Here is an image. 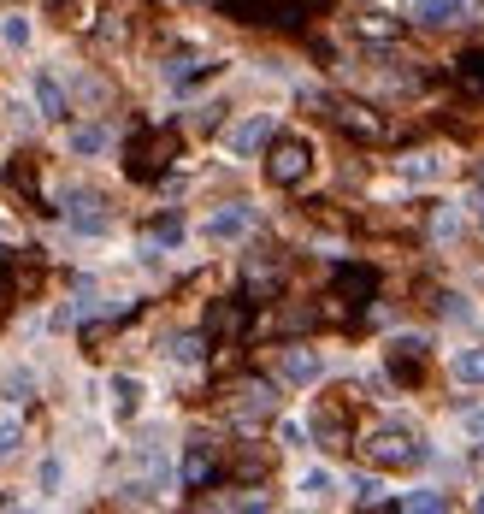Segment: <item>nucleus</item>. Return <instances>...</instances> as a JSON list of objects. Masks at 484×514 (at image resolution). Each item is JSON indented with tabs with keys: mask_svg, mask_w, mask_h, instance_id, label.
Listing matches in <instances>:
<instances>
[{
	"mask_svg": "<svg viewBox=\"0 0 484 514\" xmlns=\"http://www.w3.org/2000/svg\"><path fill=\"white\" fill-rule=\"evenodd\" d=\"M6 184H12V195H24V201L42 207V184H36V160H30V154H18V160L6 166Z\"/></svg>",
	"mask_w": 484,
	"mask_h": 514,
	"instance_id": "6ab92c4d",
	"label": "nucleus"
},
{
	"mask_svg": "<svg viewBox=\"0 0 484 514\" xmlns=\"http://www.w3.org/2000/svg\"><path fill=\"white\" fill-rule=\"evenodd\" d=\"M455 83H461L467 95H484V48H467V54L455 60Z\"/></svg>",
	"mask_w": 484,
	"mask_h": 514,
	"instance_id": "4be33fe9",
	"label": "nucleus"
},
{
	"mask_svg": "<svg viewBox=\"0 0 484 514\" xmlns=\"http://www.w3.org/2000/svg\"><path fill=\"white\" fill-rule=\"evenodd\" d=\"M113 408H119V414H136V408H142V379L119 373V379H113Z\"/></svg>",
	"mask_w": 484,
	"mask_h": 514,
	"instance_id": "5701e85b",
	"label": "nucleus"
},
{
	"mask_svg": "<svg viewBox=\"0 0 484 514\" xmlns=\"http://www.w3.org/2000/svg\"><path fill=\"white\" fill-rule=\"evenodd\" d=\"M0 36H6V42H12V48H24V42H30V24H24V18H18V12H12V18H6V24H0Z\"/></svg>",
	"mask_w": 484,
	"mask_h": 514,
	"instance_id": "c756f323",
	"label": "nucleus"
},
{
	"mask_svg": "<svg viewBox=\"0 0 484 514\" xmlns=\"http://www.w3.org/2000/svg\"><path fill=\"white\" fill-rule=\"evenodd\" d=\"M65 225H71L77 237H107V231H113V213H107V201L95 190H71L65 195Z\"/></svg>",
	"mask_w": 484,
	"mask_h": 514,
	"instance_id": "423d86ee",
	"label": "nucleus"
},
{
	"mask_svg": "<svg viewBox=\"0 0 484 514\" xmlns=\"http://www.w3.org/2000/svg\"><path fill=\"white\" fill-rule=\"evenodd\" d=\"M201 343H207V337H195V331L172 337V361H201Z\"/></svg>",
	"mask_w": 484,
	"mask_h": 514,
	"instance_id": "c85d7f7f",
	"label": "nucleus"
},
{
	"mask_svg": "<svg viewBox=\"0 0 484 514\" xmlns=\"http://www.w3.org/2000/svg\"><path fill=\"white\" fill-rule=\"evenodd\" d=\"M461 426H467L473 438H484V408H467V414H461Z\"/></svg>",
	"mask_w": 484,
	"mask_h": 514,
	"instance_id": "4c0bfd02",
	"label": "nucleus"
},
{
	"mask_svg": "<svg viewBox=\"0 0 484 514\" xmlns=\"http://www.w3.org/2000/svg\"><path fill=\"white\" fill-rule=\"evenodd\" d=\"M18 450V420H6V426H0V455H12Z\"/></svg>",
	"mask_w": 484,
	"mask_h": 514,
	"instance_id": "e433bc0d",
	"label": "nucleus"
},
{
	"mask_svg": "<svg viewBox=\"0 0 484 514\" xmlns=\"http://www.w3.org/2000/svg\"><path fill=\"white\" fill-rule=\"evenodd\" d=\"M172 160H178V130L142 125L130 142H124V172H130L136 184H154L160 172H172Z\"/></svg>",
	"mask_w": 484,
	"mask_h": 514,
	"instance_id": "f257e3e1",
	"label": "nucleus"
},
{
	"mask_svg": "<svg viewBox=\"0 0 484 514\" xmlns=\"http://www.w3.org/2000/svg\"><path fill=\"white\" fill-rule=\"evenodd\" d=\"M337 296H343L349 308H366V302L378 296V272H372V266H337Z\"/></svg>",
	"mask_w": 484,
	"mask_h": 514,
	"instance_id": "ddd939ff",
	"label": "nucleus"
},
{
	"mask_svg": "<svg viewBox=\"0 0 484 514\" xmlns=\"http://www.w3.org/2000/svg\"><path fill=\"white\" fill-rule=\"evenodd\" d=\"M213 479H219V444H213V438H195L189 455H183V485H189V491H207Z\"/></svg>",
	"mask_w": 484,
	"mask_h": 514,
	"instance_id": "9d476101",
	"label": "nucleus"
},
{
	"mask_svg": "<svg viewBox=\"0 0 484 514\" xmlns=\"http://www.w3.org/2000/svg\"><path fill=\"white\" fill-rule=\"evenodd\" d=\"M278 414V385L272 379H242L237 385V420L242 426H260Z\"/></svg>",
	"mask_w": 484,
	"mask_h": 514,
	"instance_id": "0eeeda50",
	"label": "nucleus"
},
{
	"mask_svg": "<svg viewBox=\"0 0 484 514\" xmlns=\"http://www.w3.org/2000/svg\"><path fill=\"white\" fill-rule=\"evenodd\" d=\"M473 219H479V231H484V195H479V201H473Z\"/></svg>",
	"mask_w": 484,
	"mask_h": 514,
	"instance_id": "58836bf2",
	"label": "nucleus"
},
{
	"mask_svg": "<svg viewBox=\"0 0 484 514\" xmlns=\"http://www.w3.org/2000/svg\"><path fill=\"white\" fill-rule=\"evenodd\" d=\"M396 509H414V514H443V509H449V497H443V491H408V497H396Z\"/></svg>",
	"mask_w": 484,
	"mask_h": 514,
	"instance_id": "b1692460",
	"label": "nucleus"
},
{
	"mask_svg": "<svg viewBox=\"0 0 484 514\" xmlns=\"http://www.w3.org/2000/svg\"><path fill=\"white\" fill-rule=\"evenodd\" d=\"M390 373L402 379V385H420V373H425V337H390Z\"/></svg>",
	"mask_w": 484,
	"mask_h": 514,
	"instance_id": "9b49d317",
	"label": "nucleus"
},
{
	"mask_svg": "<svg viewBox=\"0 0 484 514\" xmlns=\"http://www.w3.org/2000/svg\"><path fill=\"white\" fill-rule=\"evenodd\" d=\"M248 225H254V207H248V201H231V207H219V213L207 219V237H213V243H231Z\"/></svg>",
	"mask_w": 484,
	"mask_h": 514,
	"instance_id": "dca6fc26",
	"label": "nucleus"
},
{
	"mask_svg": "<svg viewBox=\"0 0 484 514\" xmlns=\"http://www.w3.org/2000/svg\"><path fill=\"white\" fill-rule=\"evenodd\" d=\"M119 503H154V485H124Z\"/></svg>",
	"mask_w": 484,
	"mask_h": 514,
	"instance_id": "f704fd0d",
	"label": "nucleus"
},
{
	"mask_svg": "<svg viewBox=\"0 0 484 514\" xmlns=\"http://www.w3.org/2000/svg\"><path fill=\"white\" fill-rule=\"evenodd\" d=\"M278 136V125L266 119V113H248L242 125H231V136H225V148L237 154V160H254V154H266V142Z\"/></svg>",
	"mask_w": 484,
	"mask_h": 514,
	"instance_id": "6e6552de",
	"label": "nucleus"
},
{
	"mask_svg": "<svg viewBox=\"0 0 484 514\" xmlns=\"http://www.w3.org/2000/svg\"><path fill=\"white\" fill-rule=\"evenodd\" d=\"M402 178H408V184H425V178H437V160H431V154H408V160H402Z\"/></svg>",
	"mask_w": 484,
	"mask_h": 514,
	"instance_id": "bb28decb",
	"label": "nucleus"
},
{
	"mask_svg": "<svg viewBox=\"0 0 484 514\" xmlns=\"http://www.w3.org/2000/svg\"><path fill=\"white\" fill-rule=\"evenodd\" d=\"M349 30L372 42V48H384V42H396L402 36V18H390V12H361V18H349Z\"/></svg>",
	"mask_w": 484,
	"mask_h": 514,
	"instance_id": "f3484780",
	"label": "nucleus"
},
{
	"mask_svg": "<svg viewBox=\"0 0 484 514\" xmlns=\"http://www.w3.org/2000/svg\"><path fill=\"white\" fill-rule=\"evenodd\" d=\"M455 379L461 385H484V349H461L455 355Z\"/></svg>",
	"mask_w": 484,
	"mask_h": 514,
	"instance_id": "393cba45",
	"label": "nucleus"
},
{
	"mask_svg": "<svg viewBox=\"0 0 484 514\" xmlns=\"http://www.w3.org/2000/svg\"><path fill=\"white\" fill-rule=\"evenodd\" d=\"M195 125H201V130H213V125H225V107H201V113H195Z\"/></svg>",
	"mask_w": 484,
	"mask_h": 514,
	"instance_id": "c9c22d12",
	"label": "nucleus"
},
{
	"mask_svg": "<svg viewBox=\"0 0 484 514\" xmlns=\"http://www.w3.org/2000/svg\"><path fill=\"white\" fill-rule=\"evenodd\" d=\"M307 172H313V148H307L302 136H272L266 142V184L296 190Z\"/></svg>",
	"mask_w": 484,
	"mask_h": 514,
	"instance_id": "7ed1b4c3",
	"label": "nucleus"
},
{
	"mask_svg": "<svg viewBox=\"0 0 484 514\" xmlns=\"http://www.w3.org/2000/svg\"><path fill=\"white\" fill-rule=\"evenodd\" d=\"M107 148V130L101 125H77L71 130V154H101Z\"/></svg>",
	"mask_w": 484,
	"mask_h": 514,
	"instance_id": "a878e982",
	"label": "nucleus"
},
{
	"mask_svg": "<svg viewBox=\"0 0 484 514\" xmlns=\"http://www.w3.org/2000/svg\"><path fill=\"white\" fill-rule=\"evenodd\" d=\"M242 284H248L254 302H272V296L284 290V255H278V249H248V260H242Z\"/></svg>",
	"mask_w": 484,
	"mask_h": 514,
	"instance_id": "39448f33",
	"label": "nucleus"
},
{
	"mask_svg": "<svg viewBox=\"0 0 484 514\" xmlns=\"http://www.w3.org/2000/svg\"><path fill=\"white\" fill-rule=\"evenodd\" d=\"M325 113H331V125L343 130V136H355V142H384V136H390L384 113H378V107H366V101L331 95V101H325Z\"/></svg>",
	"mask_w": 484,
	"mask_h": 514,
	"instance_id": "20e7f679",
	"label": "nucleus"
},
{
	"mask_svg": "<svg viewBox=\"0 0 484 514\" xmlns=\"http://www.w3.org/2000/svg\"><path fill=\"white\" fill-rule=\"evenodd\" d=\"M355 503H384V485H378V479H355Z\"/></svg>",
	"mask_w": 484,
	"mask_h": 514,
	"instance_id": "2f4dec72",
	"label": "nucleus"
},
{
	"mask_svg": "<svg viewBox=\"0 0 484 514\" xmlns=\"http://www.w3.org/2000/svg\"><path fill=\"white\" fill-rule=\"evenodd\" d=\"M319 373H325V361H319L313 349H302V343H290V349L278 355V379H284V385H319Z\"/></svg>",
	"mask_w": 484,
	"mask_h": 514,
	"instance_id": "f8f14e48",
	"label": "nucleus"
},
{
	"mask_svg": "<svg viewBox=\"0 0 484 514\" xmlns=\"http://www.w3.org/2000/svg\"><path fill=\"white\" fill-rule=\"evenodd\" d=\"M160 71H166V83H195V77H207V71H213V60H201V54H189V48H183V54H172Z\"/></svg>",
	"mask_w": 484,
	"mask_h": 514,
	"instance_id": "aec40b11",
	"label": "nucleus"
},
{
	"mask_svg": "<svg viewBox=\"0 0 484 514\" xmlns=\"http://www.w3.org/2000/svg\"><path fill=\"white\" fill-rule=\"evenodd\" d=\"M455 231H461V213H455V207H437V213H431V237H437V243H449Z\"/></svg>",
	"mask_w": 484,
	"mask_h": 514,
	"instance_id": "cd10ccee",
	"label": "nucleus"
},
{
	"mask_svg": "<svg viewBox=\"0 0 484 514\" xmlns=\"http://www.w3.org/2000/svg\"><path fill=\"white\" fill-rule=\"evenodd\" d=\"M207 337H219V343H237L242 331H248V302L242 296H219L213 308H207V325H201Z\"/></svg>",
	"mask_w": 484,
	"mask_h": 514,
	"instance_id": "1a4fd4ad",
	"label": "nucleus"
},
{
	"mask_svg": "<svg viewBox=\"0 0 484 514\" xmlns=\"http://www.w3.org/2000/svg\"><path fill=\"white\" fill-rule=\"evenodd\" d=\"M313 438H319L325 450H349V420H343V408H337V402L313 408Z\"/></svg>",
	"mask_w": 484,
	"mask_h": 514,
	"instance_id": "2eb2a0df",
	"label": "nucleus"
},
{
	"mask_svg": "<svg viewBox=\"0 0 484 514\" xmlns=\"http://www.w3.org/2000/svg\"><path fill=\"white\" fill-rule=\"evenodd\" d=\"M437 314H443V320H467V314H473V308H467V302H461V296H437Z\"/></svg>",
	"mask_w": 484,
	"mask_h": 514,
	"instance_id": "473e14b6",
	"label": "nucleus"
},
{
	"mask_svg": "<svg viewBox=\"0 0 484 514\" xmlns=\"http://www.w3.org/2000/svg\"><path fill=\"white\" fill-rule=\"evenodd\" d=\"M473 12V0H414V24H425V30H443V24H461Z\"/></svg>",
	"mask_w": 484,
	"mask_h": 514,
	"instance_id": "4468645a",
	"label": "nucleus"
},
{
	"mask_svg": "<svg viewBox=\"0 0 484 514\" xmlns=\"http://www.w3.org/2000/svg\"><path fill=\"white\" fill-rule=\"evenodd\" d=\"M178 237H183V219H178V213H166V219H154V225H148V237H142V255H160V249H172Z\"/></svg>",
	"mask_w": 484,
	"mask_h": 514,
	"instance_id": "412c9836",
	"label": "nucleus"
},
{
	"mask_svg": "<svg viewBox=\"0 0 484 514\" xmlns=\"http://www.w3.org/2000/svg\"><path fill=\"white\" fill-rule=\"evenodd\" d=\"M302 491H307V497H325V491H331V473H325V467H313V473L302 479Z\"/></svg>",
	"mask_w": 484,
	"mask_h": 514,
	"instance_id": "72a5a7b5",
	"label": "nucleus"
},
{
	"mask_svg": "<svg viewBox=\"0 0 484 514\" xmlns=\"http://www.w3.org/2000/svg\"><path fill=\"white\" fill-rule=\"evenodd\" d=\"M36 107H42V119H65L71 113V95L60 89L54 71H36Z\"/></svg>",
	"mask_w": 484,
	"mask_h": 514,
	"instance_id": "a211bd4d",
	"label": "nucleus"
},
{
	"mask_svg": "<svg viewBox=\"0 0 484 514\" xmlns=\"http://www.w3.org/2000/svg\"><path fill=\"white\" fill-rule=\"evenodd\" d=\"M30 390H36V379H30V373H6V396H12V402H24Z\"/></svg>",
	"mask_w": 484,
	"mask_h": 514,
	"instance_id": "7c9ffc66",
	"label": "nucleus"
},
{
	"mask_svg": "<svg viewBox=\"0 0 484 514\" xmlns=\"http://www.w3.org/2000/svg\"><path fill=\"white\" fill-rule=\"evenodd\" d=\"M361 450H366L372 467H420L425 455H431L420 438H414V432H402V426H378V432H366Z\"/></svg>",
	"mask_w": 484,
	"mask_h": 514,
	"instance_id": "f03ea898",
	"label": "nucleus"
}]
</instances>
